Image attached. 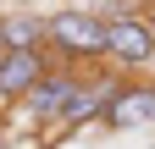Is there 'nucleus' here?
I'll return each instance as SVG.
<instances>
[{
	"instance_id": "obj_3",
	"label": "nucleus",
	"mask_w": 155,
	"mask_h": 149,
	"mask_svg": "<svg viewBox=\"0 0 155 149\" xmlns=\"http://www.w3.org/2000/svg\"><path fill=\"white\" fill-rule=\"evenodd\" d=\"M78 88H83V72H72V66H50V78L39 83L17 110H22V122L33 127V133H55V127H61V110L72 105Z\"/></svg>"
},
{
	"instance_id": "obj_6",
	"label": "nucleus",
	"mask_w": 155,
	"mask_h": 149,
	"mask_svg": "<svg viewBox=\"0 0 155 149\" xmlns=\"http://www.w3.org/2000/svg\"><path fill=\"white\" fill-rule=\"evenodd\" d=\"M116 83H122V78H116V72H105V78H94V72H83V88H78V94H72V105L61 110V127H55V133H78V127H89V122H100L105 116V100L116 94Z\"/></svg>"
},
{
	"instance_id": "obj_1",
	"label": "nucleus",
	"mask_w": 155,
	"mask_h": 149,
	"mask_svg": "<svg viewBox=\"0 0 155 149\" xmlns=\"http://www.w3.org/2000/svg\"><path fill=\"white\" fill-rule=\"evenodd\" d=\"M45 50H50L55 66H72V72L105 66V17L89 11L83 0L45 11Z\"/></svg>"
},
{
	"instance_id": "obj_9",
	"label": "nucleus",
	"mask_w": 155,
	"mask_h": 149,
	"mask_svg": "<svg viewBox=\"0 0 155 149\" xmlns=\"http://www.w3.org/2000/svg\"><path fill=\"white\" fill-rule=\"evenodd\" d=\"M144 17H150V28H155V11H144Z\"/></svg>"
},
{
	"instance_id": "obj_4",
	"label": "nucleus",
	"mask_w": 155,
	"mask_h": 149,
	"mask_svg": "<svg viewBox=\"0 0 155 149\" xmlns=\"http://www.w3.org/2000/svg\"><path fill=\"white\" fill-rule=\"evenodd\" d=\"M105 133H133V127H155V78H122L116 94L105 100L100 116Z\"/></svg>"
},
{
	"instance_id": "obj_8",
	"label": "nucleus",
	"mask_w": 155,
	"mask_h": 149,
	"mask_svg": "<svg viewBox=\"0 0 155 149\" xmlns=\"http://www.w3.org/2000/svg\"><path fill=\"white\" fill-rule=\"evenodd\" d=\"M6 55H11V50H6V39H0V61H6Z\"/></svg>"
},
{
	"instance_id": "obj_2",
	"label": "nucleus",
	"mask_w": 155,
	"mask_h": 149,
	"mask_svg": "<svg viewBox=\"0 0 155 149\" xmlns=\"http://www.w3.org/2000/svg\"><path fill=\"white\" fill-rule=\"evenodd\" d=\"M105 66L116 78H144L155 66V28H150L144 11L105 17Z\"/></svg>"
},
{
	"instance_id": "obj_7",
	"label": "nucleus",
	"mask_w": 155,
	"mask_h": 149,
	"mask_svg": "<svg viewBox=\"0 0 155 149\" xmlns=\"http://www.w3.org/2000/svg\"><path fill=\"white\" fill-rule=\"evenodd\" d=\"M0 39L6 50H45V11H28V6L0 11Z\"/></svg>"
},
{
	"instance_id": "obj_5",
	"label": "nucleus",
	"mask_w": 155,
	"mask_h": 149,
	"mask_svg": "<svg viewBox=\"0 0 155 149\" xmlns=\"http://www.w3.org/2000/svg\"><path fill=\"white\" fill-rule=\"evenodd\" d=\"M50 50H11L0 61V105H22L39 83L50 78Z\"/></svg>"
}]
</instances>
